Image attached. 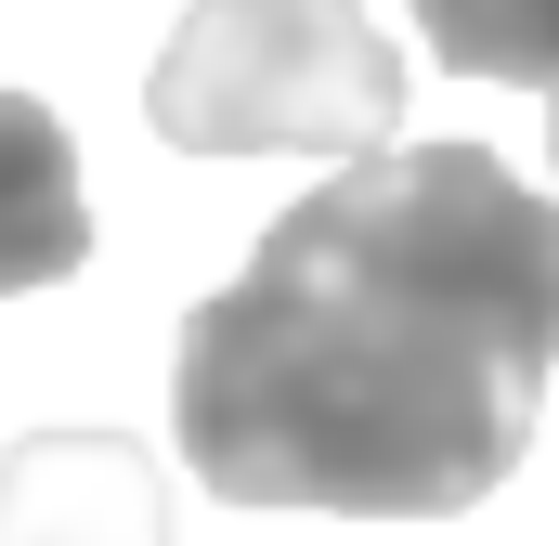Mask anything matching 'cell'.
<instances>
[{
	"instance_id": "cell-1",
	"label": "cell",
	"mask_w": 559,
	"mask_h": 546,
	"mask_svg": "<svg viewBox=\"0 0 559 546\" xmlns=\"http://www.w3.org/2000/svg\"><path fill=\"white\" fill-rule=\"evenodd\" d=\"M559 195L495 143L352 156L261 235V261L182 312L169 416L222 508L455 521L547 416Z\"/></svg>"
},
{
	"instance_id": "cell-2",
	"label": "cell",
	"mask_w": 559,
	"mask_h": 546,
	"mask_svg": "<svg viewBox=\"0 0 559 546\" xmlns=\"http://www.w3.org/2000/svg\"><path fill=\"white\" fill-rule=\"evenodd\" d=\"M143 118L182 156H378L404 131V52L365 0H195Z\"/></svg>"
},
{
	"instance_id": "cell-3",
	"label": "cell",
	"mask_w": 559,
	"mask_h": 546,
	"mask_svg": "<svg viewBox=\"0 0 559 546\" xmlns=\"http://www.w3.org/2000/svg\"><path fill=\"white\" fill-rule=\"evenodd\" d=\"M0 546H182L169 468L131 429H26L0 455Z\"/></svg>"
},
{
	"instance_id": "cell-4",
	"label": "cell",
	"mask_w": 559,
	"mask_h": 546,
	"mask_svg": "<svg viewBox=\"0 0 559 546\" xmlns=\"http://www.w3.org/2000/svg\"><path fill=\"white\" fill-rule=\"evenodd\" d=\"M92 261V195H79V143L39 92H0V299L66 286Z\"/></svg>"
},
{
	"instance_id": "cell-5",
	"label": "cell",
	"mask_w": 559,
	"mask_h": 546,
	"mask_svg": "<svg viewBox=\"0 0 559 546\" xmlns=\"http://www.w3.org/2000/svg\"><path fill=\"white\" fill-rule=\"evenodd\" d=\"M417 39L455 66V79L559 92V0H417Z\"/></svg>"
},
{
	"instance_id": "cell-6",
	"label": "cell",
	"mask_w": 559,
	"mask_h": 546,
	"mask_svg": "<svg viewBox=\"0 0 559 546\" xmlns=\"http://www.w3.org/2000/svg\"><path fill=\"white\" fill-rule=\"evenodd\" d=\"M547 182H559V92H547Z\"/></svg>"
}]
</instances>
